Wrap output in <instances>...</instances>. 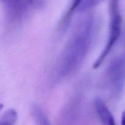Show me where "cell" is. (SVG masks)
<instances>
[{
	"label": "cell",
	"instance_id": "6da1fadb",
	"mask_svg": "<svg viewBox=\"0 0 125 125\" xmlns=\"http://www.w3.org/2000/svg\"><path fill=\"white\" fill-rule=\"evenodd\" d=\"M96 28L94 16L78 23L59 59L56 72L57 79L70 77L81 67L91 49Z\"/></svg>",
	"mask_w": 125,
	"mask_h": 125
},
{
	"label": "cell",
	"instance_id": "7a4b0ae2",
	"mask_svg": "<svg viewBox=\"0 0 125 125\" xmlns=\"http://www.w3.org/2000/svg\"><path fill=\"white\" fill-rule=\"evenodd\" d=\"M109 6L110 18L108 38L103 50L94 62V69L98 68L104 62L122 34L123 19L120 9V0H109Z\"/></svg>",
	"mask_w": 125,
	"mask_h": 125
},
{
	"label": "cell",
	"instance_id": "3957f363",
	"mask_svg": "<svg viewBox=\"0 0 125 125\" xmlns=\"http://www.w3.org/2000/svg\"><path fill=\"white\" fill-rule=\"evenodd\" d=\"M106 87L115 96L123 91L125 84V55L114 58L106 69L105 73Z\"/></svg>",
	"mask_w": 125,
	"mask_h": 125
},
{
	"label": "cell",
	"instance_id": "277c9868",
	"mask_svg": "<svg viewBox=\"0 0 125 125\" xmlns=\"http://www.w3.org/2000/svg\"><path fill=\"white\" fill-rule=\"evenodd\" d=\"M7 14L13 20H20L25 17L30 4L27 0H1Z\"/></svg>",
	"mask_w": 125,
	"mask_h": 125
},
{
	"label": "cell",
	"instance_id": "5b68a950",
	"mask_svg": "<svg viewBox=\"0 0 125 125\" xmlns=\"http://www.w3.org/2000/svg\"><path fill=\"white\" fill-rule=\"evenodd\" d=\"M95 111L103 125H117L114 117L108 106L101 98H96L94 101Z\"/></svg>",
	"mask_w": 125,
	"mask_h": 125
},
{
	"label": "cell",
	"instance_id": "8992f818",
	"mask_svg": "<svg viewBox=\"0 0 125 125\" xmlns=\"http://www.w3.org/2000/svg\"><path fill=\"white\" fill-rule=\"evenodd\" d=\"M31 112L37 125H51L45 113L39 105L36 104H33L31 108Z\"/></svg>",
	"mask_w": 125,
	"mask_h": 125
},
{
	"label": "cell",
	"instance_id": "52a82bcc",
	"mask_svg": "<svg viewBox=\"0 0 125 125\" xmlns=\"http://www.w3.org/2000/svg\"><path fill=\"white\" fill-rule=\"evenodd\" d=\"M82 1L83 0H72L69 9L67 11L65 14L64 15L63 18H62V20H61V26H62V28H63V27L67 25L68 22H69V21L70 20L71 18H72V15L74 13V12L77 9H79Z\"/></svg>",
	"mask_w": 125,
	"mask_h": 125
},
{
	"label": "cell",
	"instance_id": "ba28073f",
	"mask_svg": "<svg viewBox=\"0 0 125 125\" xmlns=\"http://www.w3.org/2000/svg\"><path fill=\"white\" fill-rule=\"evenodd\" d=\"M17 120V112L14 109L6 110L0 120V125H15Z\"/></svg>",
	"mask_w": 125,
	"mask_h": 125
},
{
	"label": "cell",
	"instance_id": "9c48e42d",
	"mask_svg": "<svg viewBox=\"0 0 125 125\" xmlns=\"http://www.w3.org/2000/svg\"><path fill=\"white\" fill-rule=\"evenodd\" d=\"M99 0H83L81 6L79 8V11H85L94 7L98 2Z\"/></svg>",
	"mask_w": 125,
	"mask_h": 125
},
{
	"label": "cell",
	"instance_id": "30bf717a",
	"mask_svg": "<svg viewBox=\"0 0 125 125\" xmlns=\"http://www.w3.org/2000/svg\"><path fill=\"white\" fill-rule=\"evenodd\" d=\"M31 6L35 7H40L43 5L45 0H27Z\"/></svg>",
	"mask_w": 125,
	"mask_h": 125
},
{
	"label": "cell",
	"instance_id": "8fae6325",
	"mask_svg": "<svg viewBox=\"0 0 125 125\" xmlns=\"http://www.w3.org/2000/svg\"><path fill=\"white\" fill-rule=\"evenodd\" d=\"M121 125H125V110L123 112L121 118Z\"/></svg>",
	"mask_w": 125,
	"mask_h": 125
}]
</instances>
